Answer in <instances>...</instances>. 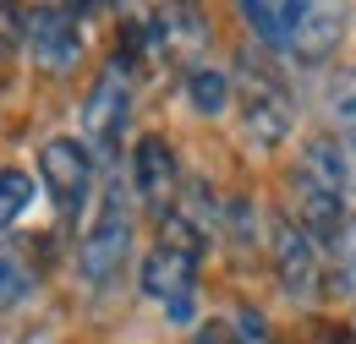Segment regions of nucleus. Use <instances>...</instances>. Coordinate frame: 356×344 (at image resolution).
Listing matches in <instances>:
<instances>
[{
    "instance_id": "nucleus-17",
    "label": "nucleus",
    "mask_w": 356,
    "mask_h": 344,
    "mask_svg": "<svg viewBox=\"0 0 356 344\" xmlns=\"http://www.w3.org/2000/svg\"><path fill=\"white\" fill-rule=\"evenodd\" d=\"M17 39H22V11H11V6H0V60L17 49Z\"/></svg>"
},
{
    "instance_id": "nucleus-14",
    "label": "nucleus",
    "mask_w": 356,
    "mask_h": 344,
    "mask_svg": "<svg viewBox=\"0 0 356 344\" xmlns=\"http://www.w3.org/2000/svg\"><path fill=\"white\" fill-rule=\"evenodd\" d=\"M329 115H334V126H340V137H346V148L356 159V71L329 77Z\"/></svg>"
},
{
    "instance_id": "nucleus-19",
    "label": "nucleus",
    "mask_w": 356,
    "mask_h": 344,
    "mask_svg": "<svg viewBox=\"0 0 356 344\" xmlns=\"http://www.w3.org/2000/svg\"><path fill=\"white\" fill-rule=\"evenodd\" d=\"M312 344H351V339H346V334H318Z\"/></svg>"
},
{
    "instance_id": "nucleus-16",
    "label": "nucleus",
    "mask_w": 356,
    "mask_h": 344,
    "mask_svg": "<svg viewBox=\"0 0 356 344\" xmlns=\"http://www.w3.org/2000/svg\"><path fill=\"white\" fill-rule=\"evenodd\" d=\"M225 328H230V344H274V334H268V322H264L258 306H236Z\"/></svg>"
},
{
    "instance_id": "nucleus-6",
    "label": "nucleus",
    "mask_w": 356,
    "mask_h": 344,
    "mask_svg": "<svg viewBox=\"0 0 356 344\" xmlns=\"http://www.w3.org/2000/svg\"><path fill=\"white\" fill-rule=\"evenodd\" d=\"M39 180H44L60 224H72L93 197V153L77 137H49L44 148H39Z\"/></svg>"
},
{
    "instance_id": "nucleus-9",
    "label": "nucleus",
    "mask_w": 356,
    "mask_h": 344,
    "mask_svg": "<svg viewBox=\"0 0 356 344\" xmlns=\"http://www.w3.org/2000/svg\"><path fill=\"white\" fill-rule=\"evenodd\" d=\"M340 39H346V11H340V6H312V0H302L285 55H291L296 66H323V60L340 49Z\"/></svg>"
},
{
    "instance_id": "nucleus-11",
    "label": "nucleus",
    "mask_w": 356,
    "mask_h": 344,
    "mask_svg": "<svg viewBox=\"0 0 356 344\" xmlns=\"http://www.w3.org/2000/svg\"><path fill=\"white\" fill-rule=\"evenodd\" d=\"M296 6H302V0H247V6H241V22H247L274 55H285L291 28H296Z\"/></svg>"
},
{
    "instance_id": "nucleus-2",
    "label": "nucleus",
    "mask_w": 356,
    "mask_h": 344,
    "mask_svg": "<svg viewBox=\"0 0 356 344\" xmlns=\"http://www.w3.org/2000/svg\"><path fill=\"white\" fill-rule=\"evenodd\" d=\"M127 252H132V208H127L121 180H110L104 197H99V214H93L88 235L77 241V268H83V279L93 290H110L121 279V268H127Z\"/></svg>"
},
{
    "instance_id": "nucleus-5",
    "label": "nucleus",
    "mask_w": 356,
    "mask_h": 344,
    "mask_svg": "<svg viewBox=\"0 0 356 344\" xmlns=\"http://www.w3.org/2000/svg\"><path fill=\"white\" fill-rule=\"evenodd\" d=\"M268 257H274V273H280V290L296 306L323 301V257L291 214H274V224H268Z\"/></svg>"
},
{
    "instance_id": "nucleus-15",
    "label": "nucleus",
    "mask_w": 356,
    "mask_h": 344,
    "mask_svg": "<svg viewBox=\"0 0 356 344\" xmlns=\"http://www.w3.org/2000/svg\"><path fill=\"white\" fill-rule=\"evenodd\" d=\"M33 203V175L28 170H0V230H11Z\"/></svg>"
},
{
    "instance_id": "nucleus-4",
    "label": "nucleus",
    "mask_w": 356,
    "mask_h": 344,
    "mask_svg": "<svg viewBox=\"0 0 356 344\" xmlns=\"http://www.w3.org/2000/svg\"><path fill=\"white\" fill-rule=\"evenodd\" d=\"M22 39H28V55L39 71L66 77L83 60V11L77 6H33V11H22Z\"/></svg>"
},
{
    "instance_id": "nucleus-3",
    "label": "nucleus",
    "mask_w": 356,
    "mask_h": 344,
    "mask_svg": "<svg viewBox=\"0 0 356 344\" xmlns=\"http://www.w3.org/2000/svg\"><path fill=\"white\" fill-rule=\"evenodd\" d=\"M127 115H132V66L115 55V60H104V71L93 77L88 87V104H83V148L99 153V159H110L115 148H121V131H127Z\"/></svg>"
},
{
    "instance_id": "nucleus-13",
    "label": "nucleus",
    "mask_w": 356,
    "mask_h": 344,
    "mask_svg": "<svg viewBox=\"0 0 356 344\" xmlns=\"http://www.w3.org/2000/svg\"><path fill=\"white\" fill-rule=\"evenodd\" d=\"M39 290V268H33V257L22 252V246H0V311H11V306H22L28 295Z\"/></svg>"
},
{
    "instance_id": "nucleus-8",
    "label": "nucleus",
    "mask_w": 356,
    "mask_h": 344,
    "mask_svg": "<svg viewBox=\"0 0 356 344\" xmlns=\"http://www.w3.org/2000/svg\"><path fill=\"white\" fill-rule=\"evenodd\" d=\"M132 191L137 203L148 208L154 218H165L176 208V191H181V170H176V153L165 137H143L132 148Z\"/></svg>"
},
{
    "instance_id": "nucleus-1",
    "label": "nucleus",
    "mask_w": 356,
    "mask_h": 344,
    "mask_svg": "<svg viewBox=\"0 0 356 344\" xmlns=\"http://www.w3.org/2000/svg\"><path fill=\"white\" fill-rule=\"evenodd\" d=\"M236 104H241V131L252 148H280L296 121V98L280 77V66L264 55H241L236 66Z\"/></svg>"
},
{
    "instance_id": "nucleus-10",
    "label": "nucleus",
    "mask_w": 356,
    "mask_h": 344,
    "mask_svg": "<svg viewBox=\"0 0 356 344\" xmlns=\"http://www.w3.org/2000/svg\"><path fill=\"white\" fill-rule=\"evenodd\" d=\"M296 180L312 186V191H323V197H351V159H346V148L334 142V137H312L307 148H302V164H296Z\"/></svg>"
},
{
    "instance_id": "nucleus-12",
    "label": "nucleus",
    "mask_w": 356,
    "mask_h": 344,
    "mask_svg": "<svg viewBox=\"0 0 356 344\" xmlns=\"http://www.w3.org/2000/svg\"><path fill=\"white\" fill-rule=\"evenodd\" d=\"M186 104L197 110V115H225V104H230V77H225L220 66H209V60H192L186 66Z\"/></svg>"
},
{
    "instance_id": "nucleus-18",
    "label": "nucleus",
    "mask_w": 356,
    "mask_h": 344,
    "mask_svg": "<svg viewBox=\"0 0 356 344\" xmlns=\"http://www.w3.org/2000/svg\"><path fill=\"white\" fill-rule=\"evenodd\" d=\"M192 344H230V328H225V322H203V328L192 334Z\"/></svg>"
},
{
    "instance_id": "nucleus-7",
    "label": "nucleus",
    "mask_w": 356,
    "mask_h": 344,
    "mask_svg": "<svg viewBox=\"0 0 356 344\" xmlns=\"http://www.w3.org/2000/svg\"><path fill=\"white\" fill-rule=\"evenodd\" d=\"M143 295L159 301L165 317L186 328V322L197 317V257L165 246V241H154V252L143 257Z\"/></svg>"
}]
</instances>
